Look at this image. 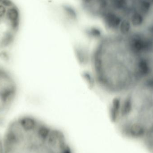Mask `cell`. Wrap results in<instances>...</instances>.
<instances>
[{"label": "cell", "mask_w": 153, "mask_h": 153, "mask_svg": "<svg viewBox=\"0 0 153 153\" xmlns=\"http://www.w3.org/2000/svg\"><path fill=\"white\" fill-rule=\"evenodd\" d=\"M84 76H85V79H86V81H87V82L89 83V84L91 85V86H92V85H93V84L92 79L90 75H89V74H85Z\"/></svg>", "instance_id": "8"}, {"label": "cell", "mask_w": 153, "mask_h": 153, "mask_svg": "<svg viewBox=\"0 0 153 153\" xmlns=\"http://www.w3.org/2000/svg\"><path fill=\"white\" fill-rule=\"evenodd\" d=\"M21 22L20 11L17 4L13 0H0V50L14 43Z\"/></svg>", "instance_id": "3"}, {"label": "cell", "mask_w": 153, "mask_h": 153, "mask_svg": "<svg viewBox=\"0 0 153 153\" xmlns=\"http://www.w3.org/2000/svg\"><path fill=\"white\" fill-rule=\"evenodd\" d=\"M2 142L4 153H74L62 131L31 116L11 122Z\"/></svg>", "instance_id": "1"}, {"label": "cell", "mask_w": 153, "mask_h": 153, "mask_svg": "<svg viewBox=\"0 0 153 153\" xmlns=\"http://www.w3.org/2000/svg\"><path fill=\"white\" fill-rule=\"evenodd\" d=\"M125 94L111 121L122 136L143 141L153 130V74Z\"/></svg>", "instance_id": "2"}, {"label": "cell", "mask_w": 153, "mask_h": 153, "mask_svg": "<svg viewBox=\"0 0 153 153\" xmlns=\"http://www.w3.org/2000/svg\"><path fill=\"white\" fill-rule=\"evenodd\" d=\"M0 153H4L3 145L2 140L0 139Z\"/></svg>", "instance_id": "9"}, {"label": "cell", "mask_w": 153, "mask_h": 153, "mask_svg": "<svg viewBox=\"0 0 153 153\" xmlns=\"http://www.w3.org/2000/svg\"><path fill=\"white\" fill-rule=\"evenodd\" d=\"M143 22V18L142 15L138 13H135L131 18V22L133 25L138 26L142 24Z\"/></svg>", "instance_id": "7"}, {"label": "cell", "mask_w": 153, "mask_h": 153, "mask_svg": "<svg viewBox=\"0 0 153 153\" xmlns=\"http://www.w3.org/2000/svg\"><path fill=\"white\" fill-rule=\"evenodd\" d=\"M17 93L18 85L14 77L7 70L0 66V114L10 108Z\"/></svg>", "instance_id": "4"}, {"label": "cell", "mask_w": 153, "mask_h": 153, "mask_svg": "<svg viewBox=\"0 0 153 153\" xmlns=\"http://www.w3.org/2000/svg\"><path fill=\"white\" fill-rule=\"evenodd\" d=\"M143 142L148 152L150 153H153V131L143 140Z\"/></svg>", "instance_id": "6"}, {"label": "cell", "mask_w": 153, "mask_h": 153, "mask_svg": "<svg viewBox=\"0 0 153 153\" xmlns=\"http://www.w3.org/2000/svg\"><path fill=\"white\" fill-rule=\"evenodd\" d=\"M82 7L88 14L102 19L108 7L107 0H82Z\"/></svg>", "instance_id": "5"}]
</instances>
